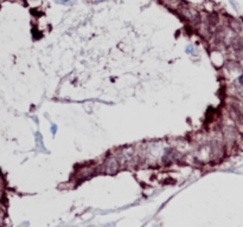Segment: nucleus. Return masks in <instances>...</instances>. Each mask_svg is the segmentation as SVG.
Segmentation results:
<instances>
[{"mask_svg": "<svg viewBox=\"0 0 243 227\" xmlns=\"http://www.w3.org/2000/svg\"><path fill=\"white\" fill-rule=\"evenodd\" d=\"M57 4H63V5H72L75 0H57Z\"/></svg>", "mask_w": 243, "mask_h": 227, "instance_id": "obj_2", "label": "nucleus"}, {"mask_svg": "<svg viewBox=\"0 0 243 227\" xmlns=\"http://www.w3.org/2000/svg\"><path fill=\"white\" fill-rule=\"evenodd\" d=\"M117 167H119V165H117V162L115 161L114 158H112V160H109L108 162H107V171L108 173H115L116 170H117Z\"/></svg>", "mask_w": 243, "mask_h": 227, "instance_id": "obj_1", "label": "nucleus"}, {"mask_svg": "<svg viewBox=\"0 0 243 227\" xmlns=\"http://www.w3.org/2000/svg\"><path fill=\"white\" fill-rule=\"evenodd\" d=\"M56 131H57V127H56V126H52V127H51V133H52V134H56Z\"/></svg>", "mask_w": 243, "mask_h": 227, "instance_id": "obj_4", "label": "nucleus"}, {"mask_svg": "<svg viewBox=\"0 0 243 227\" xmlns=\"http://www.w3.org/2000/svg\"><path fill=\"white\" fill-rule=\"evenodd\" d=\"M186 52H187V53H195V51H193V47H192V46H189V47L186 49Z\"/></svg>", "mask_w": 243, "mask_h": 227, "instance_id": "obj_3", "label": "nucleus"}]
</instances>
